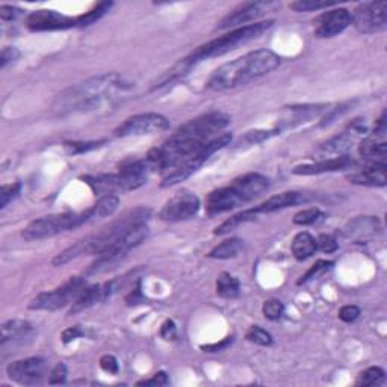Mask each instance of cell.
<instances>
[{
    "label": "cell",
    "instance_id": "6da1fadb",
    "mask_svg": "<svg viewBox=\"0 0 387 387\" xmlns=\"http://www.w3.org/2000/svg\"><path fill=\"white\" fill-rule=\"evenodd\" d=\"M230 115L225 112L213 111L188 121L162 146L152 150L147 155V160L152 164L155 171L159 169L167 174L218 136L220 132L230 125Z\"/></svg>",
    "mask_w": 387,
    "mask_h": 387
},
{
    "label": "cell",
    "instance_id": "7a4b0ae2",
    "mask_svg": "<svg viewBox=\"0 0 387 387\" xmlns=\"http://www.w3.org/2000/svg\"><path fill=\"white\" fill-rule=\"evenodd\" d=\"M135 83L118 73H106L91 78L82 83L73 85L56 99L53 111L58 115L90 112L100 108L106 100L114 99L115 94L134 88Z\"/></svg>",
    "mask_w": 387,
    "mask_h": 387
},
{
    "label": "cell",
    "instance_id": "3957f363",
    "mask_svg": "<svg viewBox=\"0 0 387 387\" xmlns=\"http://www.w3.org/2000/svg\"><path fill=\"white\" fill-rule=\"evenodd\" d=\"M280 64L281 58L276 52L268 49L254 50L216 69L211 74L206 87L211 91L234 90L267 76L277 70Z\"/></svg>",
    "mask_w": 387,
    "mask_h": 387
},
{
    "label": "cell",
    "instance_id": "277c9868",
    "mask_svg": "<svg viewBox=\"0 0 387 387\" xmlns=\"http://www.w3.org/2000/svg\"><path fill=\"white\" fill-rule=\"evenodd\" d=\"M152 211L148 207H136L134 211H129L122 213L120 218L114 220L111 224L101 227L96 233H91L85 236L76 244L70 245L69 248H65L59 254H56V258L52 260L55 267H64L67 263L76 260L83 256H97L103 250L112 242H115L122 233H126L129 229L134 227L136 224L147 223Z\"/></svg>",
    "mask_w": 387,
    "mask_h": 387
},
{
    "label": "cell",
    "instance_id": "5b68a950",
    "mask_svg": "<svg viewBox=\"0 0 387 387\" xmlns=\"http://www.w3.org/2000/svg\"><path fill=\"white\" fill-rule=\"evenodd\" d=\"M268 188L269 181L265 176L259 173L244 174L234 178L230 185L215 190L209 194L206 203L207 215H221L224 212L236 209V207L247 204L268 191Z\"/></svg>",
    "mask_w": 387,
    "mask_h": 387
},
{
    "label": "cell",
    "instance_id": "8992f818",
    "mask_svg": "<svg viewBox=\"0 0 387 387\" xmlns=\"http://www.w3.org/2000/svg\"><path fill=\"white\" fill-rule=\"evenodd\" d=\"M155 171L152 164L146 159L126 160L120 165L117 174L85 176L82 181L87 183L94 194L115 195V192L135 191L147 183L148 176Z\"/></svg>",
    "mask_w": 387,
    "mask_h": 387
},
{
    "label": "cell",
    "instance_id": "52a82bcc",
    "mask_svg": "<svg viewBox=\"0 0 387 387\" xmlns=\"http://www.w3.org/2000/svg\"><path fill=\"white\" fill-rule=\"evenodd\" d=\"M272 24L274 20H267L236 27V29L220 36V38H215L212 41H207L206 44H202L200 47H197V49L190 56H186V58L194 65L211 58H220V56L227 55L241 45L258 40L259 36H262L271 29Z\"/></svg>",
    "mask_w": 387,
    "mask_h": 387
},
{
    "label": "cell",
    "instance_id": "ba28073f",
    "mask_svg": "<svg viewBox=\"0 0 387 387\" xmlns=\"http://www.w3.org/2000/svg\"><path fill=\"white\" fill-rule=\"evenodd\" d=\"M148 236V225L147 223H141L129 229L126 233H122L120 238L112 242L100 254H97L96 262L88 268V276H96V274L106 272L112 268H115L118 263L125 259L130 250L136 248Z\"/></svg>",
    "mask_w": 387,
    "mask_h": 387
},
{
    "label": "cell",
    "instance_id": "9c48e42d",
    "mask_svg": "<svg viewBox=\"0 0 387 387\" xmlns=\"http://www.w3.org/2000/svg\"><path fill=\"white\" fill-rule=\"evenodd\" d=\"M87 224L85 212H65L41 216V218L27 224L22 232V238L24 241H41L47 238H53L56 234L64 232H70Z\"/></svg>",
    "mask_w": 387,
    "mask_h": 387
},
{
    "label": "cell",
    "instance_id": "30bf717a",
    "mask_svg": "<svg viewBox=\"0 0 387 387\" xmlns=\"http://www.w3.org/2000/svg\"><path fill=\"white\" fill-rule=\"evenodd\" d=\"M230 143H232V134H221L216 138H213L200 150V152H197L194 156L188 157L182 164H178L174 169L167 173L164 176V181L160 183V186L168 188L186 181V178L191 177L212 155L220 152L221 148L230 146Z\"/></svg>",
    "mask_w": 387,
    "mask_h": 387
},
{
    "label": "cell",
    "instance_id": "8fae6325",
    "mask_svg": "<svg viewBox=\"0 0 387 387\" xmlns=\"http://www.w3.org/2000/svg\"><path fill=\"white\" fill-rule=\"evenodd\" d=\"M87 288V281L82 277H71L69 281H65L62 286L56 288L50 292H43L38 297H35L31 303V310H47L56 311L65 306L73 304L78 297L82 294V290Z\"/></svg>",
    "mask_w": 387,
    "mask_h": 387
},
{
    "label": "cell",
    "instance_id": "7c38bea8",
    "mask_svg": "<svg viewBox=\"0 0 387 387\" xmlns=\"http://www.w3.org/2000/svg\"><path fill=\"white\" fill-rule=\"evenodd\" d=\"M168 127L169 121L167 117L156 114V112H146V114H138L122 121L114 130V135L117 138L156 135L168 130Z\"/></svg>",
    "mask_w": 387,
    "mask_h": 387
},
{
    "label": "cell",
    "instance_id": "4fadbf2b",
    "mask_svg": "<svg viewBox=\"0 0 387 387\" xmlns=\"http://www.w3.org/2000/svg\"><path fill=\"white\" fill-rule=\"evenodd\" d=\"M351 24L362 34H377L383 32L387 27V3L366 2L358 5L351 14Z\"/></svg>",
    "mask_w": 387,
    "mask_h": 387
},
{
    "label": "cell",
    "instance_id": "5bb4252c",
    "mask_svg": "<svg viewBox=\"0 0 387 387\" xmlns=\"http://www.w3.org/2000/svg\"><path fill=\"white\" fill-rule=\"evenodd\" d=\"M6 374L13 381L22 386H36L43 383L45 375L50 374L49 362L41 357L23 358V360L9 363Z\"/></svg>",
    "mask_w": 387,
    "mask_h": 387
},
{
    "label": "cell",
    "instance_id": "9a60e30c",
    "mask_svg": "<svg viewBox=\"0 0 387 387\" xmlns=\"http://www.w3.org/2000/svg\"><path fill=\"white\" fill-rule=\"evenodd\" d=\"M200 198L194 192L182 191L177 192L174 197L164 204L162 209L159 212V218L169 223H178L194 218V216L200 211Z\"/></svg>",
    "mask_w": 387,
    "mask_h": 387
},
{
    "label": "cell",
    "instance_id": "2e32d148",
    "mask_svg": "<svg viewBox=\"0 0 387 387\" xmlns=\"http://www.w3.org/2000/svg\"><path fill=\"white\" fill-rule=\"evenodd\" d=\"M78 26L76 17L64 15L53 9H38L26 18V27L32 32L65 31Z\"/></svg>",
    "mask_w": 387,
    "mask_h": 387
},
{
    "label": "cell",
    "instance_id": "e0dca14e",
    "mask_svg": "<svg viewBox=\"0 0 387 387\" xmlns=\"http://www.w3.org/2000/svg\"><path fill=\"white\" fill-rule=\"evenodd\" d=\"M277 3L274 2H245L241 3L238 8H234L233 11L225 15L223 20L216 26V29H232V27H241L242 24L247 26V23H251L258 20L265 13H268L269 8H276Z\"/></svg>",
    "mask_w": 387,
    "mask_h": 387
},
{
    "label": "cell",
    "instance_id": "ac0fdd59",
    "mask_svg": "<svg viewBox=\"0 0 387 387\" xmlns=\"http://www.w3.org/2000/svg\"><path fill=\"white\" fill-rule=\"evenodd\" d=\"M386 134H387V118L384 111L379 121H377L372 135L366 136L360 143V147H358V153H360V156L365 157L366 160H370V162H386V153H387Z\"/></svg>",
    "mask_w": 387,
    "mask_h": 387
},
{
    "label": "cell",
    "instance_id": "d6986e66",
    "mask_svg": "<svg viewBox=\"0 0 387 387\" xmlns=\"http://www.w3.org/2000/svg\"><path fill=\"white\" fill-rule=\"evenodd\" d=\"M349 24H351V13L348 9H332V11L321 14L315 20V35L318 38H333L344 32Z\"/></svg>",
    "mask_w": 387,
    "mask_h": 387
},
{
    "label": "cell",
    "instance_id": "ffe728a7",
    "mask_svg": "<svg viewBox=\"0 0 387 387\" xmlns=\"http://www.w3.org/2000/svg\"><path fill=\"white\" fill-rule=\"evenodd\" d=\"M356 134H353L351 130H345L342 132L341 135L330 138L327 143L321 144L315 152H314V157L315 162L316 160H325V159H335V157H341V156H346L349 150L353 147V143L356 139Z\"/></svg>",
    "mask_w": 387,
    "mask_h": 387
},
{
    "label": "cell",
    "instance_id": "44dd1931",
    "mask_svg": "<svg viewBox=\"0 0 387 387\" xmlns=\"http://www.w3.org/2000/svg\"><path fill=\"white\" fill-rule=\"evenodd\" d=\"M381 230V224L377 216H357L344 227V236L356 244H363Z\"/></svg>",
    "mask_w": 387,
    "mask_h": 387
},
{
    "label": "cell",
    "instance_id": "7402d4cb",
    "mask_svg": "<svg viewBox=\"0 0 387 387\" xmlns=\"http://www.w3.org/2000/svg\"><path fill=\"white\" fill-rule=\"evenodd\" d=\"M353 167H354V160L346 155L335 159L316 160V162L307 164V165H298L292 169V173L295 176H316V174L344 171V169H349Z\"/></svg>",
    "mask_w": 387,
    "mask_h": 387
},
{
    "label": "cell",
    "instance_id": "603a6c76",
    "mask_svg": "<svg viewBox=\"0 0 387 387\" xmlns=\"http://www.w3.org/2000/svg\"><path fill=\"white\" fill-rule=\"evenodd\" d=\"M386 162H370L363 168L349 174L346 178L349 183L360 185V186H371V188H381L386 186Z\"/></svg>",
    "mask_w": 387,
    "mask_h": 387
},
{
    "label": "cell",
    "instance_id": "cb8c5ba5",
    "mask_svg": "<svg viewBox=\"0 0 387 387\" xmlns=\"http://www.w3.org/2000/svg\"><path fill=\"white\" fill-rule=\"evenodd\" d=\"M307 202H309V195L306 192L288 191V192H281L279 195L269 197L267 202H263L259 206H256V211H258L259 215L272 213V212L288 209V207L303 204V203H307Z\"/></svg>",
    "mask_w": 387,
    "mask_h": 387
},
{
    "label": "cell",
    "instance_id": "d4e9b609",
    "mask_svg": "<svg viewBox=\"0 0 387 387\" xmlns=\"http://www.w3.org/2000/svg\"><path fill=\"white\" fill-rule=\"evenodd\" d=\"M32 333V325L23 319H11L6 321L2 325V337H0V345L5 351L9 344L22 342Z\"/></svg>",
    "mask_w": 387,
    "mask_h": 387
},
{
    "label": "cell",
    "instance_id": "484cf974",
    "mask_svg": "<svg viewBox=\"0 0 387 387\" xmlns=\"http://www.w3.org/2000/svg\"><path fill=\"white\" fill-rule=\"evenodd\" d=\"M328 105H304V106H294L290 108V117L285 118L281 121V126L277 129L279 132L281 129L292 127L295 125H301V122H306L316 115L323 114V112L328 111Z\"/></svg>",
    "mask_w": 387,
    "mask_h": 387
},
{
    "label": "cell",
    "instance_id": "4316f807",
    "mask_svg": "<svg viewBox=\"0 0 387 387\" xmlns=\"http://www.w3.org/2000/svg\"><path fill=\"white\" fill-rule=\"evenodd\" d=\"M120 200L117 195H101L99 202L94 204L90 209L85 211V218H87V224L96 223L99 220L106 218V216L114 215V212L118 209Z\"/></svg>",
    "mask_w": 387,
    "mask_h": 387
},
{
    "label": "cell",
    "instance_id": "83f0119b",
    "mask_svg": "<svg viewBox=\"0 0 387 387\" xmlns=\"http://www.w3.org/2000/svg\"><path fill=\"white\" fill-rule=\"evenodd\" d=\"M192 67H194V64L188 58L181 59L174 65L173 69H169L168 71H165L162 74V76H159L156 79V82L153 83V87H152V91H156V90H160V88H167V87H169V85H174L178 80H182L185 76L190 74Z\"/></svg>",
    "mask_w": 387,
    "mask_h": 387
},
{
    "label": "cell",
    "instance_id": "f1b7e54d",
    "mask_svg": "<svg viewBox=\"0 0 387 387\" xmlns=\"http://www.w3.org/2000/svg\"><path fill=\"white\" fill-rule=\"evenodd\" d=\"M290 250L297 260H306L314 256L315 251L318 250L316 239L307 232H300L298 234H295L294 241H292Z\"/></svg>",
    "mask_w": 387,
    "mask_h": 387
},
{
    "label": "cell",
    "instance_id": "f546056e",
    "mask_svg": "<svg viewBox=\"0 0 387 387\" xmlns=\"http://www.w3.org/2000/svg\"><path fill=\"white\" fill-rule=\"evenodd\" d=\"M241 292V285L239 280L233 277L229 272H221L218 279H216V294H218L221 298H236Z\"/></svg>",
    "mask_w": 387,
    "mask_h": 387
},
{
    "label": "cell",
    "instance_id": "4dcf8cb0",
    "mask_svg": "<svg viewBox=\"0 0 387 387\" xmlns=\"http://www.w3.org/2000/svg\"><path fill=\"white\" fill-rule=\"evenodd\" d=\"M259 216L256 207H253V209H247V211H242L239 213L233 215L232 218L225 220L221 225H218V227L215 229V234H225L229 233L232 230H234L236 227H239L241 224H245V223H250V221H254Z\"/></svg>",
    "mask_w": 387,
    "mask_h": 387
},
{
    "label": "cell",
    "instance_id": "1f68e13d",
    "mask_svg": "<svg viewBox=\"0 0 387 387\" xmlns=\"http://www.w3.org/2000/svg\"><path fill=\"white\" fill-rule=\"evenodd\" d=\"M244 250V241L238 239V238H232L221 242L220 245H216V247L207 254V258L211 259H232L236 258L238 254Z\"/></svg>",
    "mask_w": 387,
    "mask_h": 387
},
{
    "label": "cell",
    "instance_id": "d6a6232c",
    "mask_svg": "<svg viewBox=\"0 0 387 387\" xmlns=\"http://www.w3.org/2000/svg\"><path fill=\"white\" fill-rule=\"evenodd\" d=\"M112 6H114V3H112V2H100L97 5H94L88 13H85L83 15L76 17L78 26L85 27V26H90L92 23L99 22L103 15H106L111 11Z\"/></svg>",
    "mask_w": 387,
    "mask_h": 387
},
{
    "label": "cell",
    "instance_id": "836d02e7",
    "mask_svg": "<svg viewBox=\"0 0 387 387\" xmlns=\"http://www.w3.org/2000/svg\"><path fill=\"white\" fill-rule=\"evenodd\" d=\"M384 375H386V372L381 370L380 366L367 367V370H365L363 372L357 375L356 386H363V387L377 386V384L384 381Z\"/></svg>",
    "mask_w": 387,
    "mask_h": 387
},
{
    "label": "cell",
    "instance_id": "e575fe53",
    "mask_svg": "<svg viewBox=\"0 0 387 387\" xmlns=\"http://www.w3.org/2000/svg\"><path fill=\"white\" fill-rule=\"evenodd\" d=\"M106 143H108L106 139L87 141V143H83V141H73V143H65L64 148L69 155H83V153H88V152H92V150H97V148L103 147Z\"/></svg>",
    "mask_w": 387,
    "mask_h": 387
},
{
    "label": "cell",
    "instance_id": "d590c367",
    "mask_svg": "<svg viewBox=\"0 0 387 387\" xmlns=\"http://www.w3.org/2000/svg\"><path fill=\"white\" fill-rule=\"evenodd\" d=\"M276 132H268V130H250L245 134L244 136H241L238 139V143L234 144L236 148H245V147H251L263 143V141H267L268 138H271Z\"/></svg>",
    "mask_w": 387,
    "mask_h": 387
},
{
    "label": "cell",
    "instance_id": "8d00e7d4",
    "mask_svg": "<svg viewBox=\"0 0 387 387\" xmlns=\"http://www.w3.org/2000/svg\"><path fill=\"white\" fill-rule=\"evenodd\" d=\"M333 267V262L330 260H318L314 267H311L303 277L298 280V285H306V283L311 280H318L319 277H323L324 274H327Z\"/></svg>",
    "mask_w": 387,
    "mask_h": 387
},
{
    "label": "cell",
    "instance_id": "74e56055",
    "mask_svg": "<svg viewBox=\"0 0 387 387\" xmlns=\"http://www.w3.org/2000/svg\"><path fill=\"white\" fill-rule=\"evenodd\" d=\"M336 2H327V0H297L289 5L290 9H294L297 13H307V11H319L328 6H335Z\"/></svg>",
    "mask_w": 387,
    "mask_h": 387
},
{
    "label": "cell",
    "instance_id": "f35d334b",
    "mask_svg": "<svg viewBox=\"0 0 387 387\" xmlns=\"http://www.w3.org/2000/svg\"><path fill=\"white\" fill-rule=\"evenodd\" d=\"M245 339H247L248 342L260 345V346H269V345H272V336L267 332V330H263L259 325L250 327L247 335H245Z\"/></svg>",
    "mask_w": 387,
    "mask_h": 387
},
{
    "label": "cell",
    "instance_id": "ab89813d",
    "mask_svg": "<svg viewBox=\"0 0 387 387\" xmlns=\"http://www.w3.org/2000/svg\"><path fill=\"white\" fill-rule=\"evenodd\" d=\"M323 212H321L319 209H316V207H310V209H304L298 212L295 216H294V224L297 225H311V224H316L319 220H323Z\"/></svg>",
    "mask_w": 387,
    "mask_h": 387
},
{
    "label": "cell",
    "instance_id": "60d3db41",
    "mask_svg": "<svg viewBox=\"0 0 387 387\" xmlns=\"http://www.w3.org/2000/svg\"><path fill=\"white\" fill-rule=\"evenodd\" d=\"M22 191V183L15 182V183H9L3 185L0 188V209H5V207L11 203L14 198L18 197Z\"/></svg>",
    "mask_w": 387,
    "mask_h": 387
},
{
    "label": "cell",
    "instance_id": "b9f144b4",
    "mask_svg": "<svg viewBox=\"0 0 387 387\" xmlns=\"http://www.w3.org/2000/svg\"><path fill=\"white\" fill-rule=\"evenodd\" d=\"M262 311L267 319L269 321H277L283 316V311H285V306H283L281 301L279 300H268L263 303Z\"/></svg>",
    "mask_w": 387,
    "mask_h": 387
},
{
    "label": "cell",
    "instance_id": "7bdbcfd3",
    "mask_svg": "<svg viewBox=\"0 0 387 387\" xmlns=\"http://www.w3.org/2000/svg\"><path fill=\"white\" fill-rule=\"evenodd\" d=\"M354 101H346V103H342V105L336 106L335 109H328L327 111V115L323 118V121H321V126L325 127V126H330L332 122H335L337 120V117L344 115L345 112H348L349 109H351Z\"/></svg>",
    "mask_w": 387,
    "mask_h": 387
},
{
    "label": "cell",
    "instance_id": "ee69618b",
    "mask_svg": "<svg viewBox=\"0 0 387 387\" xmlns=\"http://www.w3.org/2000/svg\"><path fill=\"white\" fill-rule=\"evenodd\" d=\"M316 245L318 248L324 253H333L339 247V244L333 234H321L319 239H316Z\"/></svg>",
    "mask_w": 387,
    "mask_h": 387
},
{
    "label": "cell",
    "instance_id": "f6af8a7d",
    "mask_svg": "<svg viewBox=\"0 0 387 387\" xmlns=\"http://www.w3.org/2000/svg\"><path fill=\"white\" fill-rule=\"evenodd\" d=\"M67 380V366L64 363H58L52 367L49 374V383L50 384H64Z\"/></svg>",
    "mask_w": 387,
    "mask_h": 387
},
{
    "label": "cell",
    "instance_id": "bcb514c9",
    "mask_svg": "<svg viewBox=\"0 0 387 387\" xmlns=\"http://www.w3.org/2000/svg\"><path fill=\"white\" fill-rule=\"evenodd\" d=\"M339 319L344 321V323H354V321L360 316V309L357 306H344L339 310Z\"/></svg>",
    "mask_w": 387,
    "mask_h": 387
},
{
    "label": "cell",
    "instance_id": "7dc6e473",
    "mask_svg": "<svg viewBox=\"0 0 387 387\" xmlns=\"http://www.w3.org/2000/svg\"><path fill=\"white\" fill-rule=\"evenodd\" d=\"M100 367H101V370L103 371H105V372H108V374H118V371H120V365H118V362H117V358L114 357V356H109V354H106V356H103L101 358H100Z\"/></svg>",
    "mask_w": 387,
    "mask_h": 387
},
{
    "label": "cell",
    "instance_id": "c3c4849f",
    "mask_svg": "<svg viewBox=\"0 0 387 387\" xmlns=\"http://www.w3.org/2000/svg\"><path fill=\"white\" fill-rule=\"evenodd\" d=\"M22 14H23L22 9H18L15 6H8V5L0 6V17H2L3 22H14Z\"/></svg>",
    "mask_w": 387,
    "mask_h": 387
},
{
    "label": "cell",
    "instance_id": "681fc988",
    "mask_svg": "<svg viewBox=\"0 0 387 387\" xmlns=\"http://www.w3.org/2000/svg\"><path fill=\"white\" fill-rule=\"evenodd\" d=\"M18 56H20V52H18L15 47H5L2 50V55H0V67L5 69L9 62L17 61Z\"/></svg>",
    "mask_w": 387,
    "mask_h": 387
},
{
    "label": "cell",
    "instance_id": "f907efd6",
    "mask_svg": "<svg viewBox=\"0 0 387 387\" xmlns=\"http://www.w3.org/2000/svg\"><path fill=\"white\" fill-rule=\"evenodd\" d=\"M160 336H162L165 341H174L177 337V328L171 319H167L162 327H160Z\"/></svg>",
    "mask_w": 387,
    "mask_h": 387
},
{
    "label": "cell",
    "instance_id": "816d5d0a",
    "mask_svg": "<svg viewBox=\"0 0 387 387\" xmlns=\"http://www.w3.org/2000/svg\"><path fill=\"white\" fill-rule=\"evenodd\" d=\"M169 383L168 377L165 372H156L152 379H147V380H141L138 381L136 384L138 386H167Z\"/></svg>",
    "mask_w": 387,
    "mask_h": 387
},
{
    "label": "cell",
    "instance_id": "f5cc1de1",
    "mask_svg": "<svg viewBox=\"0 0 387 387\" xmlns=\"http://www.w3.org/2000/svg\"><path fill=\"white\" fill-rule=\"evenodd\" d=\"M80 336H83V332H82V330L79 327H70V328L64 330V332H62L61 341L64 344H70L73 341H76V339H79Z\"/></svg>",
    "mask_w": 387,
    "mask_h": 387
},
{
    "label": "cell",
    "instance_id": "db71d44e",
    "mask_svg": "<svg viewBox=\"0 0 387 387\" xmlns=\"http://www.w3.org/2000/svg\"><path fill=\"white\" fill-rule=\"evenodd\" d=\"M232 344V337H227V339H224L223 342L220 344H212V345H203L202 349L204 353H218V351H224L225 348H227L229 345Z\"/></svg>",
    "mask_w": 387,
    "mask_h": 387
},
{
    "label": "cell",
    "instance_id": "11a10c76",
    "mask_svg": "<svg viewBox=\"0 0 387 387\" xmlns=\"http://www.w3.org/2000/svg\"><path fill=\"white\" fill-rule=\"evenodd\" d=\"M139 300H143V294H141V281L138 280L135 289L132 290L130 294L126 297V301H127L129 306H134V304H138Z\"/></svg>",
    "mask_w": 387,
    "mask_h": 387
}]
</instances>
